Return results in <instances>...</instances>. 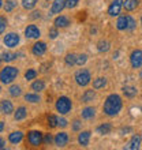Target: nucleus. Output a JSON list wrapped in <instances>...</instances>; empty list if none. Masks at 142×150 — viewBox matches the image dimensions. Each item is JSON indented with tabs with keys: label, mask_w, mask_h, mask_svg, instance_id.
I'll return each instance as SVG.
<instances>
[{
	"label": "nucleus",
	"mask_w": 142,
	"mask_h": 150,
	"mask_svg": "<svg viewBox=\"0 0 142 150\" xmlns=\"http://www.w3.org/2000/svg\"><path fill=\"white\" fill-rule=\"evenodd\" d=\"M123 107V103H122V98L119 94H109L107 97L105 103H104V107H103V111L107 116H115L120 112Z\"/></svg>",
	"instance_id": "nucleus-1"
},
{
	"label": "nucleus",
	"mask_w": 142,
	"mask_h": 150,
	"mask_svg": "<svg viewBox=\"0 0 142 150\" xmlns=\"http://www.w3.org/2000/svg\"><path fill=\"white\" fill-rule=\"evenodd\" d=\"M19 71H18V68L16 67H12V66H7V67H4L1 71H0V81L6 85L8 83L14 82V79L18 76Z\"/></svg>",
	"instance_id": "nucleus-2"
},
{
	"label": "nucleus",
	"mask_w": 142,
	"mask_h": 150,
	"mask_svg": "<svg viewBox=\"0 0 142 150\" xmlns=\"http://www.w3.org/2000/svg\"><path fill=\"white\" fill-rule=\"evenodd\" d=\"M92 81V75L86 68H81L75 72V82L78 83V86H87Z\"/></svg>",
	"instance_id": "nucleus-3"
},
{
	"label": "nucleus",
	"mask_w": 142,
	"mask_h": 150,
	"mask_svg": "<svg viewBox=\"0 0 142 150\" xmlns=\"http://www.w3.org/2000/svg\"><path fill=\"white\" fill-rule=\"evenodd\" d=\"M71 107H72V104H71V100L68 97L63 96V97H59L56 101V111L60 115H67L71 111Z\"/></svg>",
	"instance_id": "nucleus-4"
},
{
	"label": "nucleus",
	"mask_w": 142,
	"mask_h": 150,
	"mask_svg": "<svg viewBox=\"0 0 142 150\" xmlns=\"http://www.w3.org/2000/svg\"><path fill=\"white\" fill-rule=\"evenodd\" d=\"M43 132L41 131H30L29 132V135H28V141H29V143L32 145V146H34V147H37V146H40L41 143H43Z\"/></svg>",
	"instance_id": "nucleus-5"
},
{
	"label": "nucleus",
	"mask_w": 142,
	"mask_h": 150,
	"mask_svg": "<svg viewBox=\"0 0 142 150\" xmlns=\"http://www.w3.org/2000/svg\"><path fill=\"white\" fill-rule=\"evenodd\" d=\"M130 63L134 68H139L142 67V51L139 49H135V51L131 52L130 55Z\"/></svg>",
	"instance_id": "nucleus-6"
},
{
	"label": "nucleus",
	"mask_w": 142,
	"mask_h": 150,
	"mask_svg": "<svg viewBox=\"0 0 142 150\" xmlns=\"http://www.w3.org/2000/svg\"><path fill=\"white\" fill-rule=\"evenodd\" d=\"M19 44V36L16 33H8L4 36V45L8 48H15Z\"/></svg>",
	"instance_id": "nucleus-7"
},
{
	"label": "nucleus",
	"mask_w": 142,
	"mask_h": 150,
	"mask_svg": "<svg viewBox=\"0 0 142 150\" xmlns=\"http://www.w3.org/2000/svg\"><path fill=\"white\" fill-rule=\"evenodd\" d=\"M123 7V0H112L111 6L108 7V14L111 16H118Z\"/></svg>",
	"instance_id": "nucleus-8"
},
{
	"label": "nucleus",
	"mask_w": 142,
	"mask_h": 150,
	"mask_svg": "<svg viewBox=\"0 0 142 150\" xmlns=\"http://www.w3.org/2000/svg\"><path fill=\"white\" fill-rule=\"evenodd\" d=\"M53 142L58 147H63L68 143V134L67 132H58L53 138Z\"/></svg>",
	"instance_id": "nucleus-9"
},
{
	"label": "nucleus",
	"mask_w": 142,
	"mask_h": 150,
	"mask_svg": "<svg viewBox=\"0 0 142 150\" xmlns=\"http://www.w3.org/2000/svg\"><path fill=\"white\" fill-rule=\"evenodd\" d=\"M40 34H41V32L36 25H29L28 28L25 29V36L28 38H38Z\"/></svg>",
	"instance_id": "nucleus-10"
},
{
	"label": "nucleus",
	"mask_w": 142,
	"mask_h": 150,
	"mask_svg": "<svg viewBox=\"0 0 142 150\" xmlns=\"http://www.w3.org/2000/svg\"><path fill=\"white\" fill-rule=\"evenodd\" d=\"M32 52H33V55H36V56H43L47 52V44L43 42V41L36 42L32 48Z\"/></svg>",
	"instance_id": "nucleus-11"
},
{
	"label": "nucleus",
	"mask_w": 142,
	"mask_h": 150,
	"mask_svg": "<svg viewBox=\"0 0 142 150\" xmlns=\"http://www.w3.org/2000/svg\"><path fill=\"white\" fill-rule=\"evenodd\" d=\"M64 7H66V0H55L52 3L51 14H60V12L63 11Z\"/></svg>",
	"instance_id": "nucleus-12"
},
{
	"label": "nucleus",
	"mask_w": 142,
	"mask_h": 150,
	"mask_svg": "<svg viewBox=\"0 0 142 150\" xmlns=\"http://www.w3.org/2000/svg\"><path fill=\"white\" fill-rule=\"evenodd\" d=\"M90 131H82L81 134L78 135V143L81 146H87L89 145V141H90Z\"/></svg>",
	"instance_id": "nucleus-13"
},
{
	"label": "nucleus",
	"mask_w": 142,
	"mask_h": 150,
	"mask_svg": "<svg viewBox=\"0 0 142 150\" xmlns=\"http://www.w3.org/2000/svg\"><path fill=\"white\" fill-rule=\"evenodd\" d=\"M0 108H1L3 113H6V115H11L12 112H14V105H12V103L8 101V100H1Z\"/></svg>",
	"instance_id": "nucleus-14"
},
{
	"label": "nucleus",
	"mask_w": 142,
	"mask_h": 150,
	"mask_svg": "<svg viewBox=\"0 0 142 150\" xmlns=\"http://www.w3.org/2000/svg\"><path fill=\"white\" fill-rule=\"evenodd\" d=\"M22 139H23V132L22 131H14V132H11L8 135V141L11 143H14V145L19 143Z\"/></svg>",
	"instance_id": "nucleus-15"
},
{
	"label": "nucleus",
	"mask_w": 142,
	"mask_h": 150,
	"mask_svg": "<svg viewBox=\"0 0 142 150\" xmlns=\"http://www.w3.org/2000/svg\"><path fill=\"white\" fill-rule=\"evenodd\" d=\"M53 25H55L58 29H59V28H67L68 25H70V19H68L67 16L60 15V16H58V18L55 19Z\"/></svg>",
	"instance_id": "nucleus-16"
},
{
	"label": "nucleus",
	"mask_w": 142,
	"mask_h": 150,
	"mask_svg": "<svg viewBox=\"0 0 142 150\" xmlns=\"http://www.w3.org/2000/svg\"><path fill=\"white\" fill-rule=\"evenodd\" d=\"M139 145H141V135H134L130 139V142H129V145L126 147L131 150H137V149H139Z\"/></svg>",
	"instance_id": "nucleus-17"
},
{
	"label": "nucleus",
	"mask_w": 142,
	"mask_h": 150,
	"mask_svg": "<svg viewBox=\"0 0 142 150\" xmlns=\"http://www.w3.org/2000/svg\"><path fill=\"white\" fill-rule=\"evenodd\" d=\"M81 115H82V119L90 120V119H93L96 116V109L93 107H87V108H85V109H82Z\"/></svg>",
	"instance_id": "nucleus-18"
},
{
	"label": "nucleus",
	"mask_w": 142,
	"mask_h": 150,
	"mask_svg": "<svg viewBox=\"0 0 142 150\" xmlns=\"http://www.w3.org/2000/svg\"><path fill=\"white\" fill-rule=\"evenodd\" d=\"M138 6H139V0H124L123 1V7L126 8V11H134Z\"/></svg>",
	"instance_id": "nucleus-19"
},
{
	"label": "nucleus",
	"mask_w": 142,
	"mask_h": 150,
	"mask_svg": "<svg viewBox=\"0 0 142 150\" xmlns=\"http://www.w3.org/2000/svg\"><path fill=\"white\" fill-rule=\"evenodd\" d=\"M44 89H45V82H44L43 79H37V81H34L32 83V90H34L36 93H40Z\"/></svg>",
	"instance_id": "nucleus-20"
},
{
	"label": "nucleus",
	"mask_w": 142,
	"mask_h": 150,
	"mask_svg": "<svg viewBox=\"0 0 142 150\" xmlns=\"http://www.w3.org/2000/svg\"><path fill=\"white\" fill-rule=\"evenodd\" d=\"M118 30H127V15H120L116 22Z\"/></svg>",
	"instance_id": "nucleus-21"
},
{
	"label": "nucleus",
	"mask_w": 142,
	"mask_h": 150,
	"mask_svg": "<svg viewBox=\"0 0 142 150\" xmlns=\"http://www.w3.org/2000/svg\"><path fill=\"white\" fill-rule=\"evenodd\" d=\"M123 94L129 98H134L137 96V89L134 86H124L123 87Z\"/></svg>",
	"instance_id": "nucleus-22"
},
{
	"label": "nucleus",
	"mask_w": 142,
	"mask_h": 150,
	"mask_svg": "<svg viewBox=\"0 0 142 150\" xmlns=\"http://www.w3.org/2000/svg\"><path fill=\"white\" fill-rule=\"evenodd\" d=\"M94 98H96V93H94L93 89H90V90H86L85 93H83L82 103H90V101H93Z\"/></svg>",
	"instance_id": "nucleus-23"
},
{
	"label": "nucleus",
	"mask_w": 142,
	"mask_h": 150,
	"mask_svg": "<svg viewBox=\"0 0 142 150\" xmlns=\"http://www.w3.org/2000/svg\"><path fill=\"white\" fill-rule=\"evenodd\" d=\"M111 131H112V126H111L109 123H104V124H101V126L97 127V132L101 135H107L109 134Z\"/></svg>",
	"instance_id": "nucleus-24"
},
{
	"label": "nucleus",
	"mask_w": 142,
	"mask_h": 150,
	"mask_svg": "<svg viewBox=\"0 0 142 150\" xmlns=\"http://www.w3.org/2000/svg\"><path fill=\"white\" fill-rule=\"evenodd\" d=\"M26 115H28L26 108H25V107H19L18 109H16L15 113H14V119H15V120H23V119L26 117Z\"/></svg>",
	"instance_id": "nucleus-25"
},
{
	"label": "nucleus",
	"mask_w": 142,
	"mask_h": 150,
	"mask_svg": "<svg viewBox=\"0 0 142 150\" xmlns=\"http://www.w3.org/2000/svg\"><path fill=\"white\" fill-rule=\"evenodd\" d=\"M105 85H107V79L103 78V76H100V78H96L94 81H93V89H96V90H99V89H103Z\"/></svg>",
	"instance_id": "nucleus-26"
},
{
	"label": "nucleus",
	"mask_w": 142,
	"mask_h": 150,
	"mask_svg": "<svg viewBox=\"0 0 142 150\" xmlns=\"http://www.w3.org/2000/svg\"><path fill=\"white\" fill-rule=\"evenodd\" d=\"M25 100H26L28 103L36 104L40 101V96L36 94V93H28V94H25Z\"/></svg>",
	"instance_id": "nucleus-27"
},
{
	"label": "nucleus",
	"mask_w": 142,
	"mask_h": 150,
	"mask_svg": "<svg viewBox=\"0 0 142 150\" xmlns=\"http://www.w3.org/2000/svg\"><path fill=\"white\" fill-rule=\"evenodd\" d=\"M48 126L52 127V128H55V127H58V124H59V119H58V116H55V115H48Z\"/></svg>",
	"instance_id": "nucleus-28"
},
{
	"label": "nucleus",
	"mask_w": 142,
	"mask_h": 150,
	"mask_svg": "<svg viewBox=\"0 0 142 150\" xmlns=\"http://www.w3.org/2000/svg\"><path fill=\"white\" fill-rule=\"evenodd\" d=\"M97 49H99V52H108L109 51V42L105 40H101L97 44Z\"/></svg>",
	"instance_id": "nucleus-29"
},
{
	"label": "nucleus",
	"mask_w": 142,
	"mask_h": 150,
	"mask_svg": "<svg viewBox=\"0 0 142 150\" xmlns=\"http://www.w3.org/2000/svg\"><path fill=\"white\" fill-rule=\"evenodd\" d=\"M37 3H38V0H22V6L26 10H33Z\"/></svg>",
	"instance_id": "nucleus-30"
},
{
	"label": "nucleus",
	"mask_w": 142,
	"mask_h": 150,
	"mask_svg": "<svg viewBox=\"0 0 142 150\" xmlns=\"http://www.w3.org/2000/svg\"><path fill=\"white\" fill-rule=\"evenodd\" d=\"M64 62H66L67 66H74V64L77 63V56H75L74 53H67L66 57H64Z\"/></svg>",
	"instance_id": "nucleus-31"
},
{
	"label": "nucleus",
	"mask_w": 142,
	"mask_h": 150,
	"mask_svg": "<svg viewBox=\"0 0 142 150\" xmlns=\"http://www.w3.org/2000/svg\"><path fill=\"white\" fill-rule=\"evenodd\" d=\"M21 93H22V90H21V87L18 86V85H14V86L10 87V94H11L12 97H19Z\"/></svg>",
	"instance_id": "nucleus-32"
},
{
	"label": "nucleus",
	"mask_w": 142,
	"mask_h": 150,
	"mask_svg": "<svg viewBox=\"0 0 142 150\" xmlns=\"http://www.w3.org/2000/svg\"><path fill=\"white\" fill-rule=\"evenodd\" d=\"M36 76H37V71H36V70H32V68L25 72V79H28V81L36 79Z\"/></svg>",
	"instance_id": "nucleus-33"
},
{
	"label": "nucleus",
	"mask_w": 142,
	"mask_h": 150,
	"mask_svg": "<svg viewBox=\"0 0 142 150\" xmlns=\"http://www.w3.org/2000/svg\"><path fill=\"white\" fill-rule=\"evenodd\" d=\"M15 57H16L15 53H10V52H4L3 56H1V59H3L4 62H12Z\"/></svg>",
	"instance_id": "nucleus-34"
},
{
	"label": "nucleus",
	"mask_w": 142,
	"mask_h": 150,
	"mask_svg": "<svg viewBox=\"0 0 142 150\" xmlns=\"http://www.w3.org/2000/svg\"><path fill=\"white\" fill-rule=\"evenodd\" d=\"M86 60H87V56L85 55V53L78 55V56H77V63H75V64H78V66H83V64L86 63Z\"/></svg>",
	"instance_id": "nucleus-35"
},
{
	"label": "nucleus",
	"mask_w": 142,
	"mask_h": 150,
	"mask_svg": "<svg viewBox=\"0 0 142 150\" xmlns=\"http://www.w3.org/2000/svg\"><path fill=\"white\" fill-rule=\"evenodd\" d=\"M135 28V21L130 15H127V30H134Z\"/></svg>",
	"instance_id": "nucleus-36"
},
{
	"label": "nucleus",
	"mask_w": 142,
	"mask_h": 150,
	"mask_svg": "<svg viewBox=\"0 0 142 150\" xmlns=\"http://www.w3.org/2000/svg\"><path fill=\"white\" fill-rule=\"evenodd\" d=\"M14 7H15V3H14L12 0H7V1L4 3V10H6L7 12L12 11V10H14Z\"/></svg>",
	"instance_id": "nucleus-37"
},
{
	"label": "nucleus",
	"mask_w": 142,
	"mask_h": 150,
	"mask_svg": "<svg viewBox=\"0 0 142 150\" xmlns=\"http://www.w3.org/2000/svg\"><path fill=\"white\" fill-rule=\"evenodd\" d=\"M6 28H7V19H6V16H0V34H3Z\"/></svg>",
	"instance_id": "nucleus-38"
},
{
	"label": "nucleus",
	"mask_w": 142,
	"mask_h": 150,
	"mask_svg": "<svg viewBox=\"0 0 142 150\" xmlns=\"http://www.w3.org/2000/svg\"><path fill=\"white\" fill-rule=\"evenodd\" d=\"M78 1H79V0H66V7H67V8H74V7H77Z\"/></svg>",
	"instance_id": "nucleus-39"
},
{
	"label": "nucleus",
	"mask_w": 142,
	"mask_h": 150,
	"mask_svg": "<svg viewBox=\"0 0 142 150\" xmlns=\"http://www.w3.org/2000/svg\"><path fill=\"white\" fill-rule=\"evenodd\" d=\"M81 127H82V123L79 122V120H74V122H72V130L74 131H79Z\"/></svg>",
	"instance_id": "nucleus-40"
},
{
	"label": "nucleus",
	"mask_w": 142,
	"mask_h": 150,
	"mask_svg": "<svg viewBox=\"0 0 142 150\" xmlns=\"http://www.w3.org/2000/svg\"><path fill=\"white\" fill-rule=\"evenodd\" d=\"M49 37H51L52 40H55L56 37H58V28H52V29H49Z\"/></svg>",
	"instance_id": "nucleus-41"
},
{
	"label": "nucleus",
	"mask_w": 142,
	"mask_h": 150,
	"mask_svg": "<svg viewBox=\"0 0 142 150\" xmlns=\"http://www.w3.org/2000/svg\"><path fill=\"white\" fill-rule=\"evenodd\" d=\"M52 139H53V138H52V135H51V134H45V135L43 137V142H44V143H47V145H49V143L52 142Z\"/></svg>",
	"instance_id": "nucleus-42"
},
{
	"label": "nucleus",
	"mask_w": 142,
	"mask_h": 150,
	"mask_svg": "<svg viewBox=\"0 0 142 150\" xmlns=\"http://www.w3.org/2000/svg\"><path fill=\"white\" fill-rule=\"evenodd\" d=\"M58 126L66 127V126H67V120H66V119H59V124H58Z\"/></svg>",
	"instance_id": "nucleus-43"
},
{
	"label": "nucleus",
	"mask_w": 142,
	"mask_h": 150,
	"mask_svg": "<svg viewBox=\"0 0 142 150\" xmlns=\"http://www.w3.org/2000/svg\"><path fill=\"white\" fill-rule=\"evenodd\" d=\"M6 147V141L3 138H0V149H4Z\"/></svg>",
	"instance_id": "nucleus-44"
},
{
	"label": "nucleus",
	"mask_w": 142,
	"mask_h": 150,
	"mask_svg": "<svg viewBox=\"0 0 142 150\" xmlns=\"http://www.w3.org/2000/svg\"><path fill=\"white\" fill-rule=\"evenodd\" d=\"M4 130V123L3 122H0V132Z\"/></svg>",
	"instance_id": "nucleus-45"
},
{
	"label": "nucleus",
	"mask_w": 142,
	"mask_h": 150,
	"mask_svg": "<svg viewBox=\"0 0 142 150\" xmlns=\"http://www.w3.org/2000/svg\"><path fill=\"white\" fill-rule=\"evenodd\" d=\"M1 6H3V0H0V8H1Z\"/></svg>",
	"instance_id": "nucleus-46"
},
{
	"label": "nucleus",
	"mask_w": 142,
	"mask_h": 150,
	"mask_svg": "<svg viewBox=\"0 0 142 150\" xmlns=\"http://www.w3.org/2000/svg\"><path fill=\"white\" fill-rule=\"evenodd\" d=\"M141 25H142V16H141Z\"/></svg>",
	"instance_id": "nucleus-47"
},
{
	"label": "nucleus",
	"mask_w": 142,
	"mask_h": 150,
	"mask_svg": "<svg viewBox=\"0 0 142 150\" xmlns=\"http://www.w3.org/2000/svg\"><path fill=\"white\" fill-rule=\"evenodd\" d=\"M0 60H1V57H0Z\"/></svg>",
	"instance_id": "nucleus-48"
},
{
	"label": "nucleus",
	"mask_w": 142,
	"mask_h": 150,
	"mask_svg": "<svg viewBox=\"0 0 142 150\" xmlns=\"http://www.w3.org/2000/svg\"><path fill=\"white\" fill-rule=\"evenodd\" d=\"M0 90H1V89H0Z\"/></svg>",
	"instance_id": "nucleus-49"
}]
</instances>
